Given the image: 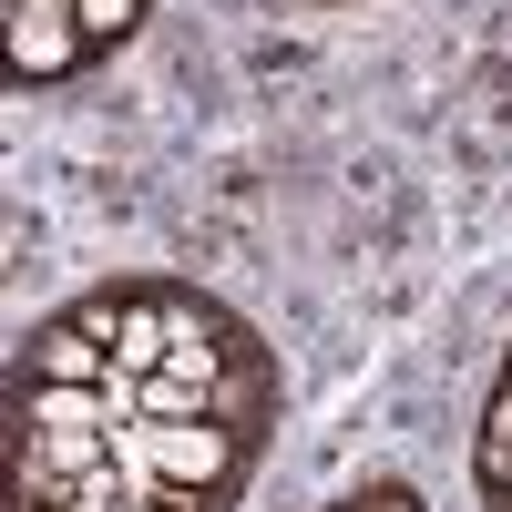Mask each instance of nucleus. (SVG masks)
I'll return each instance as SVG.
<instances>
[{"mask_svg":"<svg viewBox=\"0 0 512 512\" xmlns=\"http://www.w3.org/2000/svg\"><path fill=\"white\" fill-rule=\"evenodd\" d=\"M287 369L195 277H103L11 349V512H246Z\"/></svg>","mask_w":512,"mask_h":512,"instance_id":"f257e3e1","label":"nucleus"},{"mask_svg":"<svg viewBox=\"0 0 512 512\" xmlns=\"http://www.w3.org/2000/svg\"><path fill=\"white\" fill-rule=\"evenodd\" d=\"M154 0H11V82L21 93H62L93 62H113L144 31Z\"/></svg>","mask_w":512,"mask_h":512,"instance_id":"f03ea898","label":"nucleus"},{"mask_svg":"<svg viewBox=\"0 0 512 512\" xmlns=\"http://www.w3.org/2000/svg\"><path fill=\"white\" fill-rule=\"evenodd\" d=\"M472 492H482V512H512V349H502L482 420H472Z\"/></svg>","mask_w":512,"mask_h":512,"instance_id":"7ed1b4c3","label":"nucleus"},{"mask_svg":"<svg viewBox=\"0 0 512 512\" xmlns=\"http://www.w3.org/2000/svg\"><path fill=\"white\" fill-rule=\"evenodd\" d=\"M318 512H431L410 482H359V492H338V502H318Z\"/></svg>","mask_w":512,"mask_h":512,"instance_id":"20e7f679","label":"nucleus"},{"mask_svg":"<svg viewBox=\"0 0 512 512\" xmlns=\"http://www.w3.org/2000/svg\"><path fill=\"white\" fill-rule=\"evenodd\" d=\"M297 11H359V0H297Z\"/></svg>","mask_w":512,"mask_h":512,"instance_id":"39448f33","label":"nucleus"}]
</instances>
